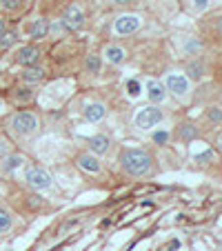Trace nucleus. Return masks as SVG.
<instances>
[{
	"label": "nucleus",
	"mask_w": 222,
	"mask_h": 251,
	"mask_svg": "<svg viewBox=\"0 0 222 251\" xmlns=\"http://www.w3.org/2000/svg\"><path fill=\"white\" fill-rule=\"evenodd\" d=\"M118 162L124 174L133 178H145L153 171V156L145 149H123Z\"/></svg>",
	"instance_id": "1"
},
{
	"label": "nucleus",
	"mask_w": 222,
	"mask_h": 251,
	"mask_svg": "<svg viewBox=\"0 0 222 251\" xmlns=\"http://www.w3.org/2000/svg\"><path fill=\"white\" fill-rule=\"evenodd\" d=\"M9 129L18 138H31L40 131V120H38V116L31 114V111H18V114L11 116Z\"/></svg>",
	"instance_id": "2"
},
{
	"label": "nucleus",
	"mask_w": 222,
	"mask_h": 251,
	"mask_svg": "<svg viewBox=\"0 0 222 251\" xmlns=\"http://www.w3.org/2000/svg\"><path fill=\"white\" fill-rule=\"evenodd\" d=\"M162 120H165V111L160 107H156V104H147V107L138 109V114L133 116V123H136V127L140 131H151Z\"/></svg>",
	"instance_id": "3"
},
{
	"label": "nucleus",
	"mask_w": 222,
	"mask_h": 251,
	"mask_svg": "<svg viewBox=\"0 0 222 251\" xmlns=\"http://www.w3.org/2000/svg\"><path fill=\"white\" fill-rule=\"evenodd\" d=\"M162 85H165V89L171 91L175 98H180V100L189 98V78L184 76V74H169Z\"/></svg>",
	"instance_id": "4"
},
{
	"label": "nucleus",
	"mask_w": 222,
	"mask_h": 251,
	"mask_svg": "<svg viewBox=\"0 0 222 251\" xmlns=\"http://www.w3.org/2000/svg\"><path fill=\"white\" fill-rule=\"evenodd\" d=\"M25 180H27V185L31 187V189L40 191V189H49L53 178L49 176V171L40 169V167H29V169L25 171Z\"/></svg>",
	"instance_id": "5"
},
{
	"label": "nucleus",
	"mask_w": 222,
	"mask_h": 251,
	"mask_svg": "<svg viewBox=\"0 0 222 251\" xmlns=\"http://www.w3.org/2000/svg\"><path fill=\"white\" fill-rule=\"evenodd\" d=\"M140 27H142V18H140V16L124 14V16H118V18H116L114 33H116V36H131V33H136Z\"/></svg>",
	"instance_id": "6"
},
{
	"label": "nucleus",
	"mask_w": 222,
	"mask_h": 251,
	"mask_svg": "<svg viewBox=\"0 0 222 251\" xmlns=\"http://www.w3.org/2000/svg\"><path fill=\"white\" fill-rule=\"evenodd\" d=\"M85 14H82V9L78 5H69L65 9V14H62V25H65L67 31H80L82 27H85Z\"/></svg>",
	"instance_id": "7"
},
{
	"label": "nucleus",
	"mask_w": 222,
	"mask_h": 251,
	"mask_svg": "<svg viewBox=\"0 0 222 251\" xmlns=\"http://www.w3.org/2000/svg\"><path fill=\"white\" fill-rule=\"evenodd\" d=\"M14 60L23 67H38V60H40V49L33 47V45H25L16 51Z\"/></svg>",
	"instance_id": "8"
},
{
	"label": "nucleus",
	"mask_w": 222,
	"mask_h": 251,
	"mask_svg": "<svg viewBox=\"0 0 222 251\" xmlns=\"http://www.w3.org/2000/svg\"><path fill=\"white\" fill-rule=\"evenodd\" d=\"M76 165L80 167L85 174H91V176H98L100 171H102V165H100L98 156H94V153H80V156L76 158Z\"/></svg>",
	"instance_id": "9"
},
{
	"label": "nucleus",
	"mask_w": 222,
	"mask_h": 251,
	"mask_svg": "<svg viewBox=\"0 0 222 251\" xmlns=\"http://www.w3.org/2000/svg\"><path fill=\"white\" fill-rule=\"evenodd\" d=\"M147 98L151 100V104H162L167 100V89L160 80H147Z\"/></svg>",
	"instance_id": "10"
},
{
	"label": "nucleus",
	"mask_w": 222,
	"mask_h": 251,
	"mask_svg": "<svg viewBox=\"0 0 222 251\" xmlns=\"http://www.w3.org/2000/svg\"><path fill=\"white\" fill-rule=\"evenodd\" d=\"M87 145H89V153H94V156H104V153L111 149V140H109V136H104V133L91 136L89 140H87Z\"/></svg>",
	"instance_id": "11"
},
{
	"label": "nucleus",
	"mask_w": 222,
	"mask_h": 251,
	"mask_svg": "<svg viewBox=\"0 0 222 251\" xmlns=\"http://www.w3.org/2000/svg\"><path fill=\"white\" fill-rule=\"evenodd\" d=\"M20 78H23L25 85L33 87V85H38V82L45 80V71L40 69V67H25V71L20 74Z\"/></svg>",
	"instance_id": "12"
},
{
	"label": "nucleus",
	"mask_w": 222,
	"mask_h": 251,
	"mask_svg": "<svg viewBox=\"0 0 222 251\" xmlns=\"http://www.w3.org/2000/svg\"><path fill=\"white\" fill-rule=\"evenodd\" d=\"M104 116H107V107L102 102H89L85 107V118L89 123H100Z\"/></svg>",
	"instance_id": "13"
},
{
	"label": "nucleus",
	"mask_w": 222,
	"mask_h": 251,
	"mask_svg": "<svg viewBox=\"0 0 222 251\" xmlns=\"http://www.w3.org/2000/svg\"><path fill=\"white\" fill-rule=\"evenodd\" d=\"M23 162H25V156H20V153H9V156H5L0 160V171H2V174H11V171H16L18 167H23Z\"/></svg>",
	"instance_id": "14"
},
{
	"label": "nucleus",
	"mask_w": 222,
	"mask_h": 251,
	"mask_svg": "<svg viewBox=\"0 0 222 251\" xmlns=\"http://www.w3.org/2000/svg\"><path fill=\"white\" fill-rule=\"evenodd\" d=\"M49 20L47 18H38V20H33L31 23V27H29V33H31V38H36V40H40V38H45L49 33Z\"/></svg>",
	"instance_id": "15"
},
{
	"label": "nucleus",
	"mask_w": 222,
	"mask_h": 251,
	"mask_svg": "<svg viewBox=\"0 0 222 251\" xmlns=\"http://www.w3.org/2000/svg\"><path fill=\"white\" fill-rule=\"evenodd\" d=\"M200 136V129L196 127L194 123H182L178 127V138L184 142H189V140H196V138Z\"/></svg>",
	"instance_id": "16"
},
{
	"label": "nucleus",
	"mask_w": 222,
	"mask_h": 251,
	"mask_svg": "<svg viewBox=\"0 0 222 251\" xmlns=\"http://www.w3.org/2000/svg\"><path fill=\"white\" fill-rule=\"evenodd\" d=\"M107 60L111 62V65H120V62H124V58H127V51H124L123 47H116V45H111V47H107Z\"/></svg>",
	"instance_id": "17"
},
{
	"label": "nucleus",
	"mask_w": 222,
	"mask_h": 251,
	"mask_svg": "<svg viewBox=\"0 0 222 251\" xmlns=\"http://www.w3.org/2000/svg\"><path fill=\"white\" fill-rule=\"evenodd\" d=\"M11 227H14V216H11L5 207H0V236L7 233Z\"/></svg>",
	"instance_id": "18"
},
{
	"label": "nucleus",
	"mask_w": 222,
	"mask_h": 251,
	"mask_svg": "<svg viewBox=\"0 0 222 251\" xmlns=\"http://www.w3.org/2000/svg\"><path fill=\"white\" fill-rule=\"evenodd\" d=\"M31 98H33V89L29 85L18 87V89L14 91V100H16V102H29Z\"/></svg>",
	"instance_id": "19"
},
{
	"label": "nucleus",
	"mask_w": 222,
	"mask_h": 251,
	"mask_svg": "<svg viewBox=\"0 0 222 251\" xmlns=\"http://www.w3.org/2000/svg\"><path fill=\"white\" fill-rule=\"evenodd\" d=\"M16 43H18V33L16 31H5L0 36V49H9Z\"/></svg>",
	"instance_id": "20"
},
{
	"label": "nucleus",
	"mask_w": 222,
	"mask_h": 251,
	"mask_svg": "<svg viewBox=\"0 0 222 251\" xmlns=\"http://www.w3.org/2000/svg\"><path fill=\"white\" fill-rule=\"evenodd\" d=\"M85 67H87V71H89V74H98L100 67H102V62H100V56H98V53H91V56L87 58Z\"/></svg>",
	"instance_id": "21"
},
{
	"label": "nucleus",
	"mask_w": 222,
	"mask_h": 251,
	"mask_svg": "<svg viewBox=\"0 0 222 251\" xmlns=\"http://www.w3.org/2000/svg\"><path fill=\"white\" fill-rule=\"evenodd\" d=\"M202 62H191L189 67H187V74H189V76L187 78H191V80H200V78H202Z\"/></svg>",
	"instance_id": "22"
},
{
	"label": "nucleus",
	"mask_w": 222,
	"mask_h": 251,
	"mask_svg": "<svg viewBox=\"0 0 222 251\" xmlns=\"http://www.w3.org/2000/svg\"><path fill=\"white\" fill-rule=\"evenodd\" d=\"M204 120H207V123H213V125H220L222 123V109L220 107H211V109L204 114Z\"/></svg>",
	"instance_id": "23"
},
{
	"label": "nucleus",
	"mask_w": 222,
	"mask_h": 251,
	"mask_svg": "<svg viewBox=\"0 0 222 251\" xmlns=\"http://www.w3.org/2000/svg\"><path fill=\"white\" fill-rule=\"evenodd\" d=\"M25 5V0H0V7L5 11H18Z\"/></svg>",
	"instance_id": "24"
},
{
	"label": "nucleus",
	"mask_w": 222,
	"mask_h": 251,
	"mask_svg": "<svg viewBox=\"0 0 222 251\" xmlns=\"http://www.w3.org/2000/svg\"><path fill=\"white\" fill-rule=\"evenodd\" d=\"M194 162H198V165H209V162H213V149H207V151L200 153V156H194Z\"/></svg>",
	"instance_id": "25"
},
{
	"label": "nucleus",
	"mask_w": 222,
	"mask_h": 251,
	"mask_svg": "<svg viewBox=\"0 0 222 251\" xmlns=\"http://www.w3.org/2000/svg\"><path fill=\"white\" fill-rule=\"evenodd\" d=\"M151 138H153V142H156V145H167V140H169V133H167V131H156Z\"/></svg>",
	"instance_id": "26"
},
{
	"label": "nucleus",
	"mask_w": 222,
	"mask_h": 251,
	"mask_svg": "<svg viewBox=\"0 0 222 251\" xmlns=\"http://www.w3.org/2000/svg\"><path fill=\"white\" fill-rule=\"evenodd\" d=\"M209 5H211V0H194V9L198 11H204V9H209Z\"/></svg>",
	"instance_id": "27"
},
{
	"label": "nucleus",
	"mask_w": 222,
	"mask_h": 251,
	"mask_svg": "<svg viewBox=\"0 0 222 251\" xmlns=\"http://www.w3.org/2000/svg\"><path fill=\"white\" fill-rule=\"evenodd\" d=\"M138 94H140V85H138V80H131V82H129V96H131V98H136Z\"/></svg>",
	"instance_id": "28"
},
{
	"label": "nucleus",
	"mask_w": 222,
	"mask_h": 251,
	"mask_svg": "<svg viewBox=\"0 0 222 251\" xmlns=\"http://www.w3.org/2000/svg\"><path fill=\"white\" fill-rule=\"evenodd\" d=\"M111 2H116V5H131L133 0H111Z\"/></svg>",
	"instance_id": "29"
},
{
	"label": "nucleus",
	"mask_w": 222,
	"mask_h": 251,
	"mask_svg": "<svg viewBox=\"0 0 222 251\" xmlns=\"http://www.w3.org/2000/svg\"><path fill=\"white\" fill-rule=\"evenodd\" d=\"M5 31H7V27H5V20L0 18V36H2V33H5Z\"/></svg>",
	"instance_id": "30"
},
{
	"label": "nucleus",
	"mask_w": 222,
	"mask_h": 251,
	"mask_svg": "<svg viewBox=\"0 0 222 251\" xmlns=\"http://www.w3.org/2000/svg\"><path fill=\"white\" fill-rule=\"evenodd\" d=\"M218 149H220V153H222V133H220V138H218Z\"/></svg>",
	"instance_id": "31"
},
{
	"label": "nucleus",
	"mask_w": 222,
	"mask_h": 251,
	"mask_svg": "<svg viewBox=\"0 0 222 251\" xmlns=\"http://www.w3.org/2000/svg\"><path fill=\"white\" fill-rule=\"evenodd\" d=\"M2 111H5V102L0 100V116H2Z\"/></svg>",
	"instance_id": "32"
}]
</instances>
